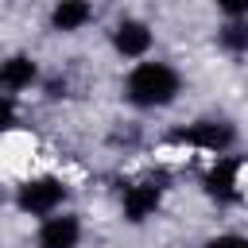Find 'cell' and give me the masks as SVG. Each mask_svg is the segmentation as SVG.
<instances>
[{
  "mask_svg": "<svg viewBox=\"0 0 248 248\" xmlns=\"http://www.w3.org/2000/svg\"><path fill=\"white\" fill-rule=\"evenodd\" d=\"M205 186L217 202H236V159H217L205 174Z\"/></svg>",
  "mask_w": 248,
  "mask_h": 248,
  "instance_id": "52a82bcc",
  "label": "cell"
},
{
  "mask_svg": "<svg viewBox=\"0 0 248 248\" xmlns=\"http://www.w3.org/2000/svg\"><path fill=\"white\" fill-rule=\"evenodd\" d=\"M159 194H163V174H159V178H147V182L128 186V190H124V213H128L132 221H143L147 213H155Z\"/></svg>",
  "mask_w": 248,
  "mask_h": 248,
  "instance_id": "277c9868",
  "label": "cell"
},
{
  "mask_svg": "<svg viewBox=\"0 0 248 248\" xmlns=\"http://www.w3.org/2000/svg\"><path fill=\"white\" fill-rule=\"evenodd\" d=\"M205 248H248V240H244V236H221V240H213V244H205Z\"/></svg>",
  "mask_w": 248,
  "mask_h": 248,
  "instance_id": "8fae6325",
  "label": "cell"
},
{
  "mask_svg": "<svg viewBox=\"0 0 248 248\" xmlns=\"http://www.w3.org/2000/svg\"><path fill=\"white\" fill-rule=\"evenodd\" d=\"M35 62L27 58V54H12V58H4L0 62V85L4 89H27L31 81H35Z\"/></svg>",
  "mask_w": 248,
  "mask_h": 248,
  "instance_id": "ba28073f",
  "label": "cell"
},
{
  "mask_svg": "<svg viewBox=\"0 0 248 248\" xmlns=\"http://www.w3.org/2000/svg\"><path fill=\"white\" fill-rule=\"evenodd\" d=\"M174 140H178V143L205 147V151H225V147L236 140V132H232L229 124H221V120H202V124H194V128L174 132Z\"/></svg>",
  "mask_w": 248,
  "mask_h": 248,
  "instance_id": "3957f363",
  "label": "cell"
},
{
  "mask_svg": "<svg viewBox=\"0 0 248 248\" xmlns=\"http://www.w3.org/2000/svg\"><path fill=\"white\" fill-rule=\"evenodd\" d=\"M12 116H16L12 101H8V97H0V128H8V124H12Z\"/></svg>",
  "mask_w": 248,
  "mask_h": 248,
  "instance_id": "7c38bea8",
  "label": "cell"
},
{
  "mask_svg": "<svg viewBox=\"0 0 248 248\" xmlns=\"http://www.w3.org/2000/svg\"><path fill=\"white\" fill-rule=\"evenodd\" d=\"M112 43H116L120 54L140 58V54H147V46H151V31H147V23H140V19H124V23L116 27Z\"/></svg>",
  "mask_w": 248,
  "mask_h": 248,
  "instance_id": "8992f818",
  "label": "cell"
},
{
  "mask_svg": "<svg viewBox=\"0 0 248 248\" xmlns=\"http://www.w3.org/2000/svg\"><path fill=\"white\" fill-rule=\"evenodd\" d=\"M81 236V225L78 217L62 213V217H46L43 229H39V248H74Z\"/></svg>",
  "mask_w": 248,
  "mask_h": 248,
  "instance_id": "5b68a950",
  "label": "cell"
},
{
  "mask_svg": "<svg viewBox=\"0 0 248 248\" xmlns=\"http://www.w3.org/2000/svg\"><path fill=\"white\" fill-rule=\"evenodd\" d=\"M66 186L58 178H31L27 186H19V209L23 213H50L62 202Z\"/></svg>",
  "mask_w": 248,
  "mask_h": 248,
  "instance_id": "7a4b0ae2",
  "label": "cell"
},
{
  "mask_svg": "<svg viewBox=\"0 0 248 248\" xmlns=\"http://www.w3.org/2000/svg\"><path fill=\"white\" fill-rule=\"evenodd\" d=\"M221 46L232 54H244L248 50V19H229L221 27Z\"/></svg>",
  "mask_w": 248,
  "mask_h": 248,
  "instance_id": "30bf717a",
  "label": "cell"
},
{
  "mask_svg": "<svg viewBox=\"0 0 248 248\" xmlns=\"http://www.w3.org/2000/svg\"><path fill=\"white\" fill-rule=\"evenodd\" d=\"M89 16H93L89 4H81V0H66V4H58V8L50 12V23H54L58 31H78L81 23H89Z\"/></svg>",
  "mask_w": 248,
  "mask_h": 248,
  "instance_id": "9c48e42d",
  "label": "cell"
},
{
  "mask_svg": "<svg viewBox=\"0 0 248 248\" xmlns=\"http://www.w3.org/2000/svg\"><path fill=\"white\" fill-rule=\"evenodd\" d=\"M174 93H178V74L167 62H140L128 74V97L140 108L167 105V101H174Z\"/></svg>",
  "mask_w": 248,
  "mask_h": 248,
  "instance_id": "6da1fadb",
  "label": "cell"
}]
</instances>
